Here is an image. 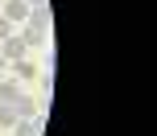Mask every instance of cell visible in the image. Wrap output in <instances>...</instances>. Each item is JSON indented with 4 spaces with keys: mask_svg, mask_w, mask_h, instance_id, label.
Here are the masks:
<instances>
[{
    "mask_svg": "<svg viewBox=\"0 0 157 136\" xmlns=\"http://www.w3.org/2000/svg\"><path fill=\"white\" fill-rule=\"evenodd\" d=\"M4 70H8V62H4V54H0V74H4Z\"/></svg>",
    "mask_w": 157,
    "mask_h": 136,
    "instance_id": "obj_12",
    "label": "cell"
},
{
    "mask_svg": "<svg viewBox=\"0 0 157 136\" xmlns=\"http://www.w3.org/2000/svg\"><path fill=\"white\" fill-rule=\"evenodd\" d=\"M0 54H4V62H17V58H25V54H29V46H25V37H21V33H8V37L0 41Z\"/></svg>",
    "mask_w": 157,
    "mask_h": 136,
    "instance_id": "obj_2",
    "label": "cell"
},
{
    "mask_svg": "<svg viewBox=\"0 0 157 136\" xmlns=\"http://www.w3.org/2000/svg\"><path fill=\"white\" fill-rule=\"evenodd\" d=\"M25 4H29V8H46L50 0H25Z\"/></svg>",
    "mask_w": 157,
    "mask_h": 136,
    "instance_id": "obj_11",
    "label": "cell"
},
{
    "mask_svg": "<svg viewBox=\"0 0 157 136\" xmlns=\"http://www.w3.org/2000/svg\"><path fill=\"white\" fill-rule=\"evenodd\" d=\"M13 112H17V120H33V116H41L37 103H33L29 95H17V99H13Z\"/></svg>",
    "mask_w": 157,
    "mask_h": 136,
    "instance_id": "obj_4",
    "label": "cell"
},
{
    "mask_svg": "<svg viewBox=\"0 0 157 136\" xmlns=\"http://www.w3.org/2000/svg\"><path fill=\"white\" fill-rule=\"evenodd\" d=\"M8 33H13V21H4V17H0V41H4Z\"/></svg>",
    "mask_w": 157,
    "mask_h": 136,
    "instance_id": "obj_10",
    "label": "cell"
},
{
    "mask_svg": "<svg viewBox=\"0 0 157 136\" xmlns=\"http://www.w3.org/2000/svg\"><path fill=\"white\" fill-rule=\"evenodd\" d=\"M46 132V116H33V120H17L13 124V136H41Z\"/></svg>",
    "mask_w": 157,
    "mask_h": 136,
    "instance_id": "obj_3",
    "label": "cell"
},
{
    "mask_svg": "<svg viewBox=\"0 0 157 136\" xmlns=\"http://www.w3.org/2000/svg\"><path fill=\"white\" fill-rule=\"evenodd\" d=\"M0 17L13 21V25H25L29 21V4H25V0H0Z\"/></svg>",
    "mask_w": 157,
    "mask_h": 136,
    "instance_id": "obj_1",
    "label": "cell"
},
{
    "mask_svg": "<svg viewBox=\"0 0 157 136\" xmlns=\"http://www.w3.org/2000/svg\"><path fill=\"white\" fill-rule=\"evenodd\" d=\"M8 66H13V74H17V79H33V74H37V62H29V54H25V58H17V62H8Z\"/></svg>",
    "mask_w": 157,
    "mask_h": 136,
    "instance_id": "obj_7",
    "label": "cell"
},
{
    "mask_svg": "<svg viewBox=\"0 0 157 136\" xmlns=\"http://www.w3.org/2000/svg\"><path fill=\"white\" fill-rule=\"evenodd\" d=\"M17 124V112H13V103H0V128H13Z\"/></svg>",
    "mask_w": 157,
    "mask_h": 136,
    "instance_id": "obj_9",
    "label": "cell"
},
{
    "mask_svg": "<svg viewBox=\"0 0 157 136\" xmlns=\"http://www.w3.org/2000/svg\"><path fill=\"white\" fill-rule=\"evenodd\" d=\"M17 95H25L21 83H17V79H0V103H13Z\"/></svg>",
    "mask_w": 157,
    "mask_h": 136,
    "instance_id": "obj_6",
    "label": "cell"
},
{
    "mask_svg": "<svg viewBox=\"0 0 157 136\" xmlns=\"http://www.w3.org/2000/svg\"><path fill=\"white\" fill-rule=\"evenodd\" d=\"M21 37H25V46H29V50L46 46V33H41V29H29V25H25V29H21Z\"/></svg>",
    "mask_w": 157,
    "mask_h": 136,
    "instance_id": "obj_8",
    "label": "cell"
},
{
    "mask_svg": "<svg viewBox=\"0 0 157 136\" xmlns=\"http://www.w3.org/2000/svg\"><path fill=\"white\" fill-rule=\"evenodd\" d=\"M29 29H41V33H50V4L46 8H29Z\"/></svg>",
    "mask_w": 157,
    "mask_h": 136,
    "instance_id": "obj_5",
    "label": "cell"
}]
</instances>
